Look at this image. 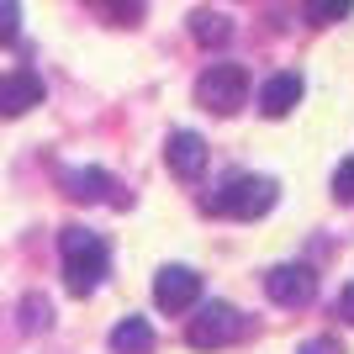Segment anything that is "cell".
I'll use <instances>...</instances> for the list:
<instances>
[{
    "label": "cell",
    "mask_w": 354,
    "mask_h": 354,
    "mask_svg": "<svg viewBox=\"0 0 354 354\" xmlns=\"http://www.w3.org/2000/svg\"><path fill=\"white\" fill-rule=\"evenodd\" d=\"M265 296L275 307H307L317 296V275L312 265H270L265 270Z\"/></svg>",
    "instance_id": "obj_5"
},
{
    "label": "cell",
    "mask_w": 354,
    "mask_h": 354,
    "mask_svg": "<svg viewBox=\"0 0 354 354\" xmlns=\"http://www.w3.org/2000/svg\"><path fill=\"white\" fill-rule=\"evenodd\" d=\"M64 191H69L74 201H111V207H127L122 185L106 175V169H64Z\"/></svg>",
    "instance_id": "obj_10"
},
{
    "label": "cell",
    "mask_w": 354,
    "mask_h": 354,
    "mask_svg": "<svg viewBox=\"0 0 354 354\" xmlns=\"http://www.w3.org/2000/svg\"><path fill=\"white\" fill-rule=\"evenodd\" d=\"M207 207L222 212V217H233V222H254V217H265V212L275 207V180H265V175H233L227 185H222V196H212Z\"/></svg>",
    "instance_id": "obj_2"
},
{
    "label": "cell",
    "mask_w": 354,
    "mask_h": 354,
    "mask_svg": "<svg viewBox=\"0 0 354 354\" xmlns=\"http://www.w3.org/2000/svg\"><path fill=\"white\" fill-rule=\"evenodd\" d=\"M301 74L296 69H281V74H270L265 85H259V117H270V122H281V117H291L296 111V101H301Z\"/></svg>",
    "instance_id": "obj_8"
},
{
    "label": "cell",
    "mask_w": 354,
    "mask_h": 354,
    "mask_svg": "<svg viewBox=\"0 0 354 354\" xmlns=\"http://www.w3.org/2000/svg\"><path fill=\"white\" fill-rule=\"evenodd\" d=\"M16 32H21V6H16V0H0V48L16 43Z\"/></svg>",
    "instance_id": "obj_15"
},
{
    "label": "cell",
    "mask_w": 354,
    "mask_h": 354,
    "mask_svg": "<svg viewBox=\"0 0 354 354\" xmlns=\"http://www.w3.org/2000/svg\"><path fill=\"white\" fill-rule=\"evenodd\" d=\"M101 11L111 21H122V27H133L138 16H143V0H101Z\"/></svg>",
    "instance_id": "obj_14"
},
{
    "label": "cell",
    "mask_w": 354,
    "mask_h": 354,
    "mask_svg": "<svg viewBox=\"0 0 354 354\" xmlns=\"http://www.w3.org/2000/svg\"><path fill=\"white\" fill-rule=\"evenodd\" d=\"M27 328H48V301H37V296L27 301Z\"/></svg>",
    "instance_id": "obj_17"
},
{
    "label": "cell",
    "mask_w": 354,
    "mask_h": 354,
    "mask_svg": "<svg viewBox=\"0 0 354 354\" xmlns=\"http://www.w3.org/2000/svg\"><path fill=\"white\" fill-rule=\"evenodd\" d=\"M339 317H344V323H354V286H344V291H339Z\"/></svg>",
    "instance_id": "obj_19"
},
{
    "label": "cell",
    "mask_w": 354,
    "mask_h": 354,
    "mask_svg": "<svg viewBox=\"0 0 354 354\" xmlns=\"http://www.w3.org/2000/svg\"><path fill=\"white\" fill-rule=\"evenodd\" d=\"M249 95V74L243 64H212L201 80H196V106H207L212 117H233Z\"/></svg>",
    "instance_id": "obj_3"
},
{
    "label": "cell",
    "mask_w": 354,
    "mask_h": 354,
    "mask_svg": "<svg viewBox=\"0 0 354 354\" xmlns=\"http://www.w3.org/2000/svg\"><path fill=\"white\" fill-rule=\"evenodd\" d=\"M301 11H307V21H317V27H333V21H349L354 16V0H307Z\"/></svg>",
    "instance_id": "obj_13"
},
{
    "label": "cell",
    "mask_w": 354,
    "mask_h": 354,
    "mask_svg": "<svg viewBox=\"0 0 354 354\" xmlns=\"http://www.w3.org/2000/svg\"><path fill=\"white\" fill-rule=\"evenodd\" d=\"M296 354H339V344H333V339H312V344H301Z\"/></svg>",
    "instance_id": "obj_18"
},
{
    "label": "cell",
    "mask_w": 354,
    "mask_h": 354,
    "mask_svg": "<svg viewBox=\"0 0 354 354\" xmlns=\"http://www.w3.org/2000/svg\"><path fill=\"white\" fill-rule=\"evenodd\" d=\"M59 254H64V286H69L74 296H90L111 275V249H106V238L90 233V227H64Z\"/></svg>",
    "instance_id": "obj_1"
},
{
    "label": "cell",
    "mask_w": 354,
    "mask_h": 354,
    "mask_svg": "<svg viewBox=\"0 0 354 354\" xmlns=\"http://www.w3.org/2000/svg\"><path fill=\"white\" fill-rule=\"evenodd\" d=\"M32 106H43V80L32 69L0 74V117H27Z\"/></svg>",
    "instance_id": "obj_9"
},
{
    "label": "cell",
    "mask_w": 354,
    "mask_h": 354,
    "mask_svg": "<svg viewBox=\"0 0 354 354\" xmlns=\"http://www.w3.org/2000/svg\"><path fill=\"white\" fill-rule=\"evenodd\" d=\"M333 196H339L344 207L354 201V153H349V159L339 164V175H333Z\"/></svg>",
    "instance_id": "obj_16"
},
{
    "label": "cell",
    "mask_w": 354,
    "mask_h": 354,
    "mask_svg": "<svg viewBox=\"0 0 354 354\" xmlns=\"http://www.w3.org/2000/svg\"><path fill=\"white\" fill-rule=\"evenodd\" d=\"M207 138L201 133H169V143H164V164H169V175L180 180H201L207 175Z\"/></svg>",
    "instance_id": "obj_7"
},
{
    "label": "cell",
    "mask_w": 354,
    "mask_h": 354,
    "mask_svg": "<svg viewBox=\"0 0 354 354\" xmlns=\"http://www.w3.org/2000/svg\"><path fill=\"white\" fill-rule=\"evenodd\" d=\"M238 333H243V312L227 307V301H207V307L185 323V344H191V349H222V344H233Z\"/></svg>",
    "instance_id": "obj_4"
},
{
    "label": "cell",
    "mask_w": 354,
    "mask_h": 354,
    "mask_svg": "<svg viewBox=\"0 0 354 354\" xmlns=\"http://www.w3.org/2000/svg\"><path fill=\"white\" fill-rule=\"evenodd\" d=\"M191 37H196L201 48H222L227 37H233V21H227V16H217V11H196V16H191Z\"/></svg>",
    "instance_id": "obj_12"
},
{
    "label": "cell",
    "mask_w": 354,
    "mask_h": 354,
    "mask_svg": "<svg viewBox=\"0 0 354 354\" xmlns=\"http://www.w3.org/2000/svg\"><path fill=\"white\" fill-rule=\"evenodd\" d=\"M153 301H159V312H191L201 301V275L191 265H164L153 275Z\"/></svg>",
    "instance_id": "obj_6"
},
{
    "label": "cell",
    "mask_w": 354,
    "mask_h": 354,
    "mask_svg": "<svg viewBox=\"0 0 354 354\" xmlns=\"http://www.w3.org/2000/svg\"><path fill=\"white\" fill-rule=\"evenodd\" d=\"M111 354H153V328L148 317H122L111 328Z\"/></svg>",
    "instance_id": "obj_11"
}]
</instances>
